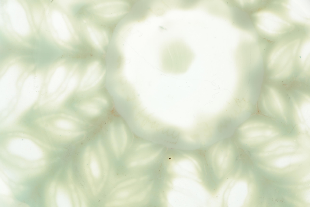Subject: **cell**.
Instances as JSON below:
<instances>
[{"label":"cell","instance_id":"1","mask_svg":"<svg viewBox=\"0 0 310 207\" xmlns=\"http://www.w3.org/2000/svg\"><path fill=\"white\" fill-rule=\"evenodd\" d=\"M279 131L268 124L258 121L247 122L239 128V137L242 142L247 144L253 141H262L278 135Z\"/></svg>","mask_w":310,"mask_h":207},{"label":"cell","instance_id":"6","mask_svg":"<svg viewBox=\"0 0 310 207\" xmlns=\"http://www.w3.org/2000/svg\"><path fill=\"white\" fill-rule=\"evenodd\" d=\"M268 99L274 111L285 120L287 118L284 101L278 93L272 88H269Z\"/></svg>","mask_w":310,"mask_h":207},{"label":"cell","instance_id":"4","mask_svg":"<svg viewBox=\"0 0 310 207\" xmlns=\"http://www.w3.org/2000/svg\"><path fill=\"white\" fill-rule=\"evenodd\" d=\"M89 8L93 14L101 21L113 20L125 13L124 4L121 2L107 1L95 2Z\"/></svg>","mask_w":310,"mask_h":207},{"label":"cell","instance_id":"7","mask_svg":"<svg viewBox=\"0 0 310 207\" xmlns=\"http://www.w3.org/2000/svg\"><path fill=\"white\" fill-rule=\"evenodd\" d=\"M92 100L84 102L79 107L81 110L88 115L95 116L101 113L102 109L101 104H102L93 98Z\"/></svg>","mask_w":310,"mask_h":207},{"label":"cell","instance_id":"10","mask_svg":"<svg viewBox=\"0 0 310 207\" xmlns=\"http://www.w3.org/2000/svg\"><path fill=\"white\" fill-rule=\"evenodd\" d=\"M110 136L111 144L116 156L118 157L119 152L116 138L115 130L114 124L112 123L110 125Z\"/></svg>","mask_w":310,"mask_h":207},{"label":"cell","instance_id":"8","mask_svg":"<svg viewBox=\"0 0 310 207\" xmlns=\"http://www.w3.org/2000/svg\"><path fill=\"white\" fill-rule=\"evenodd\" d=\"M299 107L306 126L310 127V100L307 96H305V99L302 101Z\"/></svg>","mask_w":310,"mask_h":207},{"label":"cell","instance_id":"9","mask_svg":"<svg viewBox=\"0 0 310 207\" xmlns=\"http://www.w3.org/2000/svg\"><path fill=\"white\" fill-rule=\"evenodd\" d=\"M91 171L93 176L97 179L100 177L101 171L97 156L94 151H92L90 155Z\"/></svg>","mask_w":310,"mask_h":207},{"label":"cell","instance_id":"12","mask_svg":"<svg viewBox=\"0 0 310 207\" xmlns=\"http://www.w3.org/2000/svg\"><path fill=\"white\" fill-rule=\"evenodd\" d=\"M93 99L98 101L102 104L106 105L107 104V100L102 97H97L93 98Z\"/></svg>","mask_w":310,"mask_h":207},{"label":"cell","instance_id":"11","mask_svg":"<svg viewBox=\"0 0 310 207\" xmlns=\"http://www.w3.org/2000/svg\"><path fill=\"white\" fill-rule=\"evenodd\" d=\"M121 130L122 136V146L121 152L122 153L125 149L127 140V136L124 125L122 124L121 125Z\"/></svg>","mask_w":310,"mask_h":207},{"label":"cell","instance_id":"3","mask_svg":"<svg viewBox=\"0 0 310 207\" xmlns=\"http://www.w3.org/2000/svg\"><path fill=\"white\" fill-rule=\"evenodd\" d=\"M232 148L229 144L220 142L212 148L211 158L212 164L218 176L223 177L229 171L233 159Z\"/></svg>","mask_w":310,"mask_h":207},{"label":"cell","instance_id":"5","mask_svg":"<svg viewBox=\"0 0 310 207\" xmlns=\"http://www.w3.org/2000/svg\"><path fill=\"white\" fill-rule=\"evenodd\" d=\"M105 73L100 63L93 61L88 65L82 78L78 90L84 91L87 90L96 85L102 80Z\"/></svg>","mask_w":310,"mask_h":207},{"label":"cell","instance_id":"2","mask_svg":"<svg viewBox=\"0 0 310 207\" xmlns=\"http://www.w3.org/2000/svg\"><path fill=\"white\" fill-rule=\"evenodd\" d=\"M81 21L78 22L79 31L93 47L103 51L108 42L106 31L97 25L89 18L84 17Z\"/></svg>","mask_w":310,"mask_h":207}]
</instances>
